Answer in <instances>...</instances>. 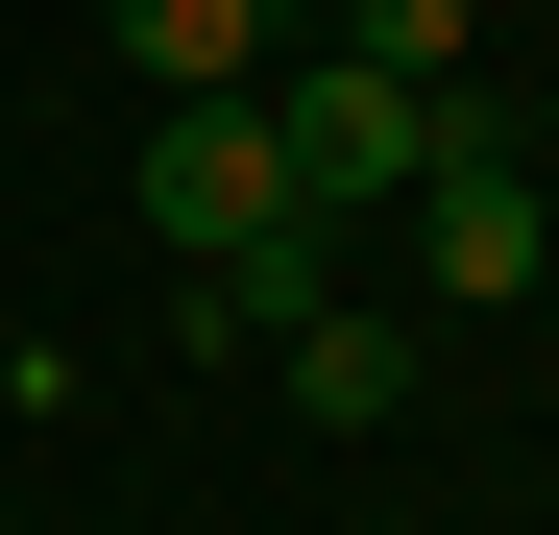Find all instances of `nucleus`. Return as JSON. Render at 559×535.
I'll return each instance as SVG.
<instances>
[{"instance_id": "nucleus-1", "label": "nucleus", "mask_w": 559, "mask_h": 535, "mask_svg": "<svg viewBox=\"0 0 559 535\" xmlns=\"http://www.w3.org/2000/svg\"><path fill=\"white\" fill-rule=\"evenodd\" d=\"M438 122L462 98H414V73H293V98H267V146H293V219H341V195H414V170H438Z\"/></svg>"}, {"instance_id": "nucleus-2", "label": "nucleus", "mask_w": 559, "mask_h": 535, "mask_svg": "<svg viewBox=\"0 0 559 535\" xmlns=\"http://www.w3.org/2000/svg\"><path fill=\"white\" fill-rule=\"evenodd\" d=\"M267 219H293V146H267V98H170V146H146V243H170V268H243Z\"/></svg>"}, {"instance_id": "nucleus-3", "label": "nucleus", "mask_w": 559, "mask_h": 535, "mask_svg": "<svg viewBox=\"0 0 559 535\" xmlns=\"http://www.w3.org/2000/svg\"><path fill=\"white\" fill-rule=\"evenodd\" d=\"M414 219H438V293H462V317H511L535 268H559V195L511 170V122H438V170H414Z\"/></svg>"}, {"instance_id": "nucleus-4", "label": "nucleus", "mask_w": 559, "mask_h": 535, "mask_svg": "<svg viewBox=\"0 0 559 535\" xmlns=\"http://www.w3.org/2000/svg\"><path fill=\"white\" fill-rule=\"evenodd\" d=\"M267 25L293 0H122V73L146 98H267Z\"/></svg>"}, {"instance_id": "nucleus-5", "label": "nucleus", "mask_w": 559, "mask_h": 535, "mask_svg": "<svg viewBox=\"0 0 559 535\" xmlns=\"http://www.w3.org/2000/svg\"><path fill=\"white\" fill-rule=\"evenodd\" d=\"M293 414H341V438H390V414H414V317H365V293H317V317H293Z\"/></svg>"}, {"instance_id": "nucleus-6", "label": "nucleus", "mask_w": 559, "mask_h": 535, "mask_svg": "<svg viewBox=\"0 0 559 535\" xmlns=\"http://www.w3.org/2000/svg\"><path fill=\"white\" fill-rule=\"evenodd\" d=\"M462 49H487V0H341V73H414V98H462Z\"/></svg>"}]
</instances>
